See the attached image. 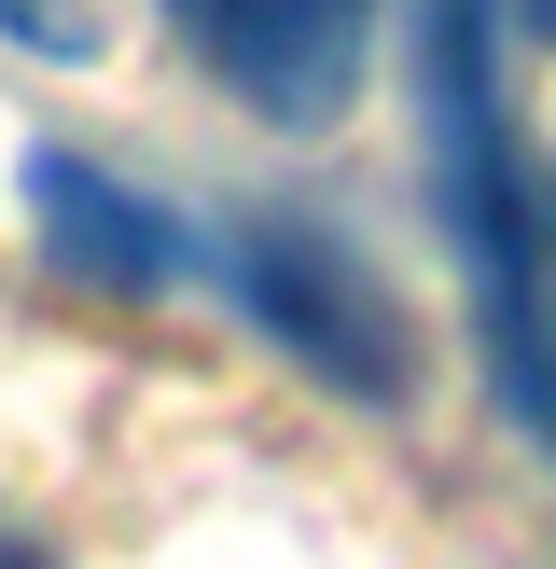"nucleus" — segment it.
<instances>
[{"label": "nucleus", "mask_w": 556, "mask_h": 569, "mask_svg": "<svg viewBox=\"0 0 556 569\" xmlns=\"http://www.w3.org/2000/svg\"><path fill=\"white\" fill-rule=\"evenodd\" d=\"M209 264H222V292H237L306 376H334L348 403H404V320H389V292L320 237V222L265 209V222H237Z\"/></svg>", "instance_id": "f03ea898"}, {"label": "nucleus", "mask_w": 556, "mask_h": 569, "mask_svg": "<svg viewBox=\"0 0 556 569\" xmlns=\"http://www.w3.org/2000/svg\"><path fill=\"white\" fill-rule=\"evenodd\" d=\"M181 28H195V56H209L250 111L320 126V111H348V83H361L376 0H181Z\"/></svg>", "instance_id": "7ed1b4c3"}, {"label": "nucleus", "mask_w": 556, "mask_h": 569, "mask_svg": "<svg viewBox=\"0 0 556 569\" xmlns=\"http://www.w3.org/2000/svg\"><path fill=\"white\" fill-rule=\"evenodd\" d=\"M528 28H556V0H528Z\"/></svg>", "instance_id": "0eeeda50"}, {"label": "nucleus", "mask_w": 556, "mask_h": 569, "mask_svg": "<svg viewBox=\"0 0 556 569\" xmlns=\"http://www.w3.org/2000/svg\"><path fill=\"white\" fill-rule=\"evenodd\" d=\"M28 222H42V250L83 278V292H167V278L195 264L181 222H167L139 181L83 167V153H28Z\"/></svg>", "instance_id": "20e7f679"}, {"label": "nucleus", "mask_w": 556, "mask_h": 569, "mask_svg": "<svg viewBox=\"0 0 556 569\" xmlns=\"http://www.w3.org/2000/svg\"><path fill=\"white\" fill-rule=\"evenodd\" d=\"M0 569H42V556H28V542H14V528H0Z\"/></svg>", "instance_id": "423d86ee"}, {"label": "nucleus", "mask_w": 556, "mask_h": 569, "mask_svg": "<svg viewBox=\"0 0 556 569\" xmlns=\"http://www.w3.org/2000/svg\"><path fill=\"white\" fill-rule=\"evenodd\" d=\"M417 98H431V194L473 250V306H515L528 237H543V181L515 153V111H500V14L487 0H431V42H417Z\"/></svg>", "instance_id": "f257e3e1"}, {"label": "nucleus", "mask_w": 556, "mask_h": 569, "mask_svg": "<svg viewBox=\"0 0 556 569\" xmlns=\"http://www.w3.org/2000/svg\"><path fill=\"white\" fill-rule=\"evenodd\" d=\"M487 361H500V403L556 445V181H543V237H528V278H515V306H500Z\"/></svg>", "instance_id": "39448f33"}]
</instances>
